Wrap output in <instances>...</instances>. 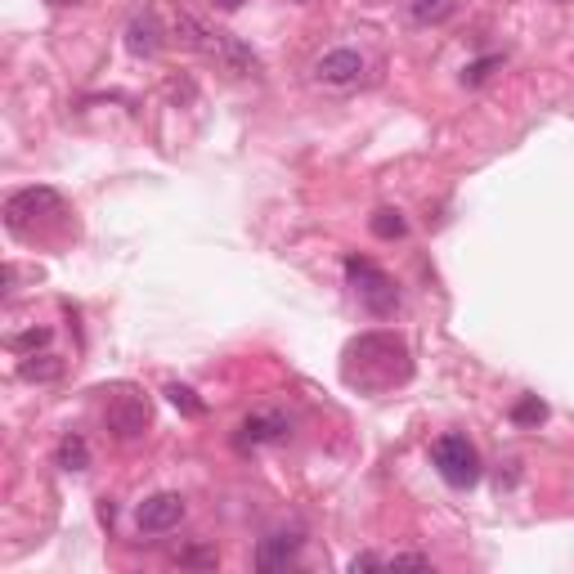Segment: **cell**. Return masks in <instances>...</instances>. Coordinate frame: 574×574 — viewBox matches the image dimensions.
<instances>
[{
	"mask_svg": "<svg viewBox=\"0 0 574 574\" xmlns=\"http://www.w3.org/2000/svg\"><path fill=\"white\" fill-rule=\"evenodd\" d=\"M346 382L359 391H391L413 377V355L395 332H364L346 346Z\"/></svg>",
	"mask_w": 574,
	"mask_h": 574,
	"instance_id": "6da1fadb",
	"label": "cell"
},
{
	"mask_svg": "<svg viewBox=\"0 0 574 574\" xmlns=\"http://www.w3.org/2000/svg\"><path fill=\"white\" fill-rule=\"evenodd\" d=\"M175 27H180V41L189 45V50H198V54H207V59H216L220 68H229L234 77H256V72H261V59H256V54L247 50L238 36L211 32V27H202L193 14H180V18H175Z\"/></svg>",
	"mask_w": 574,
	"mask_h": 574,
	"instance_id": "7a4b0ae2",
	"label": "cell"
},
{
	"mask_svg": "<svg viewBox=\"0 0 574 574\" xmlns=\"http://www.w3.org/2000/svg\"><path fill=\"white\" fill-rule=\"evenodd\" d=\"M346 279L355 287L359 305H364L368 314H377V319H391L395 310H400V292H395L391 274L377 270L368 256H346Z\"/></svg>",
	"mask_w": 574,
	"mask_h": 574,
	"instance_id": "3957f363",
	"label": "cell"
},
{
	"mask_svg": "<svg viewBox=\"0 0 574 574\" xmlns=\"http://www.w3.org/2000/svg\"><path fill=\"white\" fill-rule=\"evenodd\" d=\"M431 462L444 485H453V489H471L480 480V471H485V462H480L476 444L467 435H440L431 444Z\"/></svg>",
	"mask_w": 574,
	"mask_h": 574,
	"instance_id": "277c9868",
	"label": "cell"
},
{
	"mask_svg": "<svg viewBox=\"0 0 574 574\" xmlns=\"http://www.w3.org/2000/svg\"><path fill=\"white\" fill-rule=\"evenodd\" d=\"M54 216H63V198L54 189H45V184L9 193V202H5V225L14 234H23L32 220H54Z\"/></svg>",
	"mask_w": 574,
	"mask_h": 574,
	"instance_id": "5b68a950",
	"label": "cell"
},
{
	"mask_svg": "<svg viewBox=\"0 0 574 574\" xmlns=\"http://www.w3.org/2000/svg\"><path fill=\"white\" fill-rule=\"evenodd\" d=\"M364 72H368V63H364V54L359 50H328V54L314 59L310 81L314 86H323V90H350V86L364 81Z\"/></svg>",
	"mask_w": 574,
	"mask_h": 574,
	"instance_id": "8992f818",
	"label": "cell"
},
{
	"mask_svg": "<svg viewBox=\"0 0 574 574\" xmlns=\"http://www.w3.org/2000/svg\"><path fill=\"white\" fill-rule=\"evenodd\" d=\"M292 435V418L279 409H261L252 413V418H243V427H238V449H261V444H279Z\"/></svg>",
	"mask_w": 574,
	"mask_h": 574,
	"instance_id": "52a82bcc",
	"label": "cell"
},
{
	"mask_svg": "<svg viewBox=\"0 0 574 574\" xmlns=\"http://www.w3.org/2000/svg\"><path fill=\"white\" fill-rule=\"evenodd\" d=\"M180 521H184V498L180 494H153V498H144L140 512H135L140 534H166Z\"/></svg>",
	"mask_w": 574,
	"mask_h": 574,
	"instance_id": "ba28073f",
	"label": "cell"
},
{
	"mask_svg": "<svg viewBox=\"0 0 574 574\" xmlns=\"http://www.w3.org/2000/svg\"><path fill=\"white\" fill-rule=\"evenodd\" d=\"M108 431H113L117 440H140L148 431V404L140 395H117V400L108 404Z\"/></svg>",
	"mask_w": 574,
	"mask_h": 574,
	"instance_id": "9c48e42d",
	"label": "cell"
},
{
	"mask_svg": "<svg viewBox=\"0 0 574 574\" xmlns=\"http://www.w3.org/2000/svg\"><path fill=\"white\" fill-rule=\"evenodd\" d=\"M126 50H131L135 59H153V54L162 50V27H157V18L148 14V9L126 23Z\"/></svg>",
	"mask_w": 574,
	"mask_h": 574,
	"instance_id": "30bf717a",
	"label": "cell"
},
{
	"mask_svg": "<svg viewBox=\"0 0 574 574\" xmlns=\"http://www.w3.org/2000/svg\"><path fill=\"white\" fill-rule=\"evenodd\" d=\"M301 552V534H270L256 548V570H287Z\"/></svg>",
	"mask_w": 574,
	"mask_h": 574,
	"instance_id": "8fae6325",
	"label": "cell"
},
{
	"mask_svg": "<svg viewBox=\"0 0 574 574\" xmlns=\"http://www.w3.org/2000/svg\"><path fill=\"white\" fill-rule=\"evenodd\" d=\"M54 462H59L63 471H86V467H90V444H86V435H77V431L63 435L59 449H54Z\"/></svg>",
	"mask_w": 574,
	"mask_h": 574,
	"instance_id": "7c38bea8",
	"label": "cell"
},
{
	"mask_svg": "<svg viewBox=\"0 0 574 574\" xmlns=\"http://www.w3.org/2000/svg\"><path fill=\"white\" fill-rule=\"evenodd\" d=\"M404 9H409V18H413V23L435 27V23H444V18H453V9H458V0H404Z\"/></svg>",
	"mask_w": 574,
	"mask_h": 574,
	"instance_id": "4fadbf2b",
	"label": "cell"
},
{
	"mask_svg": "<svg viewBox=\"0 0 574 574\" xmlns=\"http://www.w3.org/2000/svg\"><path fill=\"white\" fill-rule=\"evenodd\" d=\"M368 229H373L382 243H395V238H404L409 234V220L400 216L395 207H382V211H373V220H368Z\"/></svg>",
	"mask_w": 574,
	"mask_h": 574,
	"instance_id": "5bb4252c",
	"label": "cell"
},
{
	"mask_svg": "<svg viewBox=\"0 0 574 574\" xmlns=\"http://www.w3.org/2000/svg\"><path fill=\"white\" fill-rule=\"evenodd\" d=\"M18 373H23L27 382H54V377L63 373V364L54 355H27L23 364H18Z\"/></svg>",
	"mask_w": 574,
	"mask_h": 574,
	"instance_id": "9a60e30c",
	"label": "cell"
},
{
	"mask_svg": "<svg viewBox=\"0 0 574 574\" xmlns=\"http://www.w3.org/2000/svg\"><path fill=\"white\" fill-rule=\"evenodd\" d=\"M543 418H548V404H543L539 395H525V400L512 404V422H516V427H539Z\"/></svg>",
	"mask_w": 574,
	"mask_h": 574,
	"instance_id": "2e32d148",
	"label": "cell"
},
{
	"mask_svg": "<svg viewBox=\"0 0 574 574\" xmlns=\"http://www.w3.org/2000/svg\"><path fill=\"white\" fill-rule=\"evenodd\" d=\"M166 400H171L180 413H189V418H202V413H207V404L198 400V391H193V386L171 382V386H166Z\"/></svg>",
	"mask_w": 574,
	"mask_h": 574,
	"instance_id": "e0dca14e",
	"label": "cell"
},
{
	"mask_svg": "<svg viewBox=\"0 0 574 574\" xmlns=\"http://www.w3.org/2000/svg\"><path fill=\"white\" fill-rule=\"evenodd\" d=\"M494 68H503V54H485V59L467 63V68H462V86H480Z\"/></svg>",
	"mask_w": 574,
	"mask_h": 574,
	"instance_id": "ac0fdd59",
	"label": "cell"
},
{
	"mask_svg": "<svg viewBox=\"0 0 574 574\" xmlns=\"http://www.w3.org/2000/svg\"><path fill=\"white\" fill-rule=\"evenodd\" d=\"M9 346H14V350H36V346H50V328H27V332H18V337H9Z\"/></svg>",
	"mask_w": 574,
	"mask_h": 574,
	"instance_id": "d6986e66",
	"label": "cell"
},
{
	"mask_svg": "<svg viewBox=\"0 0 574 574\" xmlns=\"http://www.w3.org/2000/svg\"><path fill=\"white\" fill-rule=\"evenodd\" d=\"M175 566H216V552H211V548H189V552H175Z\"/></svg>",
	"mask_w": 574,
	"mask_h": 574,
	"instance_id": "ffe728a7",
	"label": "cell"
},
{
	"mask_svg": "<svg viewBox=\"0 0 574 574\" xmlns=\"http://www.w3.org/2000/svg\"><path fill=\"white\" fill-rule=\"evenodd\" d=\"M386 570H431V557H418V552H400V557L386 561Z\"/></svg>",
	"mask_w": 574,
	"mask_h": 574,
	"instance_id": "44dd1931",
	"label": "cell"
},
{
	"mask_svg": "<svg viewBox=\"0 0 574 574\" xmlns=\"http://www.w3.org/2000/svg\"><path fill=\"white\" fill-rule=\"evenodd\" d=\"M350 570H355V574H359V570H386V561L373 557V552H359V557L350 561Z\"/></svg>",
	"mask_w": 574,
	"mask_h": 574,
	"instance_id": "7402d4cb",
	"label": "cell"
},
{
	"mask_svg": "<svg viewBox=\"0 0 574 574\" xmlns=\"http://www.w3.org/2000/svg\"><path fill=\"white\" fill-rule=\"evenodd\" d=\"M216 9H225V14H234V9H243V0H211Z\"/></svg>",
	"mask_w": 574,
	"mask_h": 574,
	"instance_id": "603a6c76",
	"label": "cell"
},
{
	"mask_svg": "<svg viewBox=\"0 0 574 574\" xmlns=\"http://www.w3.org/2000/svg\"><path fill=\"white\" fill-rule=\"evenodd\" d=\"M54 5H77V0H54Z\"/></svg>",
	"mask_w": 574,
	"mask_h": 574,
	"instance_id": "cb8c5ba5",
	"label": "cell"
},
{
	"mask_svg": "<svg viewBox=\"0 0 574 574\" xmlns=\"http://www.w3.org/2000/svg\"><path fill=\"white\" fill-rule=\"evenodd\" d=\"M296 5H310V0H296Z\"/></svg>",
	"mask_w": 574,
	"mask_h": 574,
	"instance_id": "d4e9b609",
	"label": "cell"
}]
</instances>
